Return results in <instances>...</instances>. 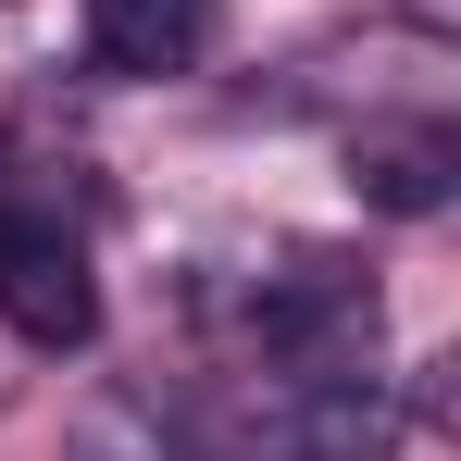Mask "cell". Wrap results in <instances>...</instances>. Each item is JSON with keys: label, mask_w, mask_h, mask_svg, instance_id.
<instances>
[{"label": "cell", "mask_w": 461, "mask_h": 461, "mask_svg": "<svg viewBox=\"0 0 461 461\" xmlns=\"http://www.w3.org/2000/svg\"><path fill=\"white\" fill-rule=\"evenodd\" d=\"M386 437H399V386L362 349V362H275V386L200 411L175 461H386Z\"/></svg>", "instance_id": "1"}, {"label": "cell", "mask_w": 461, "mask_h": 461, "mask_svg": "<svg viewBox=\"0 0 461 461\" xmlns=\"http://www.w3.org/2000/svg\"><path fill=\"white\" fill-rule=\"evenodd\" d=\"M0 324L25 349H87L100 337V275H87V237L50 200H13L0 187Z\"/></svg>", "instance_id": "2"}, {"label": "cell", "mask_w": 461, "mask_h": 461, "mask_svg": "<svg viewBox=\"0 0 461 461\" xmlns=\"http://www.w3.org/2000/svg\"><path fill=\"white\" fill-rule=\"evenodd\" d=\"M349 187H362L375 212H449V187H461V138H449V113L362 125V138H349Z\"/></svg>", "instance_id": "3"}, {"label": "cell", "mask_w": 461, "mask_h": 461, "mask_svg": "<svg viewBox=\"0 0 461 461\" xmlns=\"http://www.w3.org/2000/svg\"><path fill=\"white\" fill-rule=\"evenodd\" d=\"M87 63L125 87L212 63V0H87Z\"/></svg>", "instance_id": "4"}]
</instances>
